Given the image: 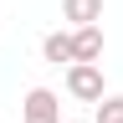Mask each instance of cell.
<instances>
[{
    "mask_svg": "<svg viewBox=\"0 0 123 123\" xmlns=\"http://www.w3.org/2000/svg\"><path fill=\"white\" fill-rule=\"evenodd\" d=\"M62 87H67V98H77V103H103L108 98V82H103L98 62H72L67 77H62Z\"/></svg>",
    "mask_w": 123,
    "mask_h": 123,
    "instance_id": "cell-1",
    "label": "cell"
},
{
    "mask_svg": "<svg viewBox=\"0 0 123 123\" xmlns=\"http://www.w3.org/2000/svg\"><path fill=\"white\" fill-rule=\"evenodd\" d=\"M21 123H62V98L51 87H31L21 98Z\"/></svg>",
    "mask_w": 123,
    "mask_h": 123,
    "instance_id": "cell-2",
    "label": "cell"
},
{
    "mask_svg": "<svg viewBox=\"0 0 123 123\" xmlns=\"http://www.w3.org/2000/svg\"><path fill=\"white\" fill-rule=\"evenodd\" d=\"M72 62H103V26H77L72 31Z\"/></svg>",
    "mask_w": 123,
    "mask_h": 123,
    "instance_id": "cell-3",
    "label": "cell"
},
{
    "mask_svg": "<svg viewBox=\"0 0 123 123\" xmlns=\"http://www.w3.org/2000/svg\"><path fill=\"white\" fill-rule=\"evenodd\" d=\"M62 21L77 26H103V0H62Z\"/></svg>",
    "mask_w": 123,
    "mask_h": 123,
    "instance_id": "cell-4",
    "label": "cell"
},
{
    "mask_svg": "<svg viewBox=\"0 0 123 123\" xmlns=\"http://www.w3.org/2000/svg\"><path fill=\"white\" fill-rule=\"evenodd\" d=\"M41 56L51 62V67H62V62L72 67V31H46L41 36Z\"/></svg>",
    "mask_w": 123,
    "mask_h": 123,
    "instance_id": "cell-5",
    "label": "cell"
},
{
    "mask_svg": "<svg viewBox=\"0 0 123 123\" xmlns=\"http://www.w3.org/2000/svg\"><path fill=\"white\" fill-rule=\"evenodd\" d=\"M92 123H123V98H118V92H108V98L98 103V113H92Z\"/></svg>",
    "mask_w": 123,
    "mask_h": 123,
    "instance_id": "cell-6",
    "label": "cell"
},
{
    "mask_svg": "<svg viewBox=\"0 0 123 123\" xmlns=\"http://www.w3.org/2000/svg\"><path fill=\"white\" fill-rule=\"evenodd\" d=\"M67 123H92V118H67Z\"/></svg>",
    "mask_w": 123,
    "mask_h": 123,
    "instance_id": "cell-7",
    "label": "cell"
}]
</instances>
